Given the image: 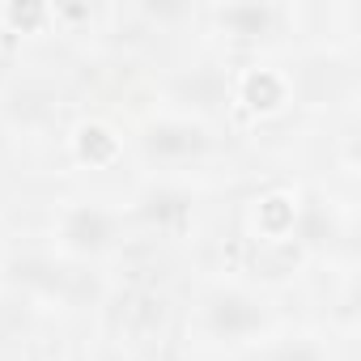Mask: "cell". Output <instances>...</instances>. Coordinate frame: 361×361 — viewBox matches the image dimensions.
<instances>
[{
    "instance_id": "4",
    "label": "cell",
    "mask_w": 361,
    "mask_h": 361,
    "mask_svg": "<svg viewBox=\"0 0 361 361\" xmlns=\"http://www.w3.org/2000/svg\"><path fill=\"white\" fill-rule=\"evenodd\" d=\"M298 234L306 247H331L340 238V217L331 209H323L319 200H310L302 213H298Z\"/></svg>"
},
{
    "instance_id": "6",
    "label": "cell",
    "mask_w": 361,
    "mask_h": 361,
    "mask_svg": "<svg viewBox=\"0 0 361 361\" xmlns=\"http://www.w3.org/2000/svg\"><path fill=\"white\" fill-rule=\"evenodd\" d=\"M264 361H323V353L310 340H285V344H272L264 353Z\"/></svg>"
},
{
    "instance_id": "7",
    "label": "cell",
    "mask_w": 361,
    "mask_h": 361,
    "mask_svg": "<svg viewBox=\"0 0 361 361\" xmlns=\"http://www.w3.org/2000/svg\"><path fill=\"white\" fill-rule=\"evenodd\" d=\"M5 145H9V136H5V128H0V153H5Z\"/></svg>"
},
{
    "instance_id": "3",
    "label": "cell",
    "mask_w": 361,
    "mask_h": 361,
    "mask_svg": "<svg viewBox=\"0 0 361 361\" xmlns=\"http://www.w3.org/2000/svg\"><path fill=\"white\" fill-rule=\"evenodd\" d=\"M60 243L73 255H102L119 243V217L98 204H77L60 221Z\"/></svg>"
},
{
    "instance_id": "1",
    "label": "cell",
    "mask_w": 361,
    "mask_h": 361,
    "mask_svg": "<svg viewBox=\"0 0 361 361\" xmlns=\"http://www.w3.org/2000/svg\"><path fill=\"white\" fill-rule=\"evenodd\" d=\"M268 323V310L255 293L247 289H213L204 302H200V327L213 336V340H251L259 336Z\"/></svg>"
},
{
    "instance_id": "8",
    "label": "cell",
    "mask_w": 361,
    "mask_h": 361,
    "mask_svg": "<svg viewBox=\"0 0 361 361\" xmlns=\"http://www.w3.org/2000/svg\"><path fill=\"white\" fill-rule=\"evenodd\" d=\"M0 73H5V56H0Z\"/></svg>"
},
{
    "instance_id": "5",
    "label": "cell",
    "mask_w": 361,
    "mask_h": 361,
    "mask_svg": "<svg viewBox=\"0 0 361 361\" xmlns=\"http://www.w3.org/2000/svg\"><path fill=\"white\" fill-rule=\"evenodd\" d=\"M140 217L166 230V221H183L188 217V196L170 192V188H153V192L140 196Z\"/></svg>"
},
{
    "instance_id": "2",
    "label": "cell",
    "mask_w": 361,
    "mask_h": 361,
    "mask_svg": "<svg viewBox=\"0 0 361 361\" xmlns=\"http://www.w3.org/2000/svg\"><path fill=\"white\" fill-rule=\"evenodd\" d=\"M140 149L157 166H188V161L209 153V132L188 123V119H157V123L145 128Z\"/></svg>"
}]
</instances>
